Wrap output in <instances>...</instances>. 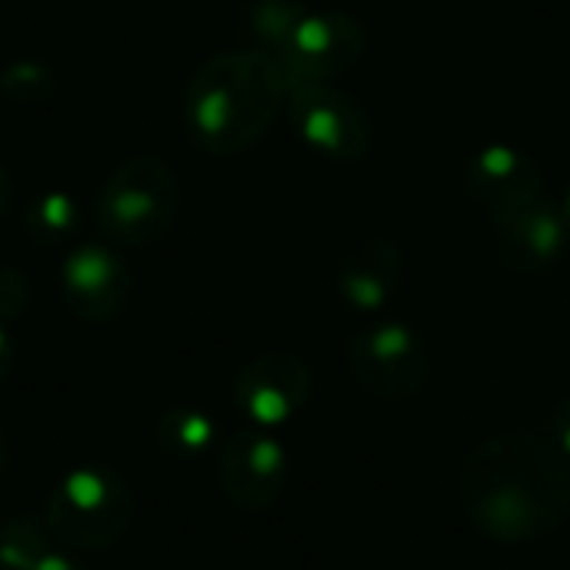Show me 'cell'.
<instances>
[{"instance_id": "8fae6325", "label": "cell", "mask_w": 570, "mask_h": 570, "mask_svg": "<svg viewBox=\"0 0 570 570\" xmlns=\"http://www.w3.org/2000/svg\"><path fill=\"white\" fill-rule=\"evenodd\" d=\"M498 257L514 274H548L570 247V224L561 204L534 197L498 224Z\"/></svg>"}, {"instance_id": "484cf974", "label": "cell", "mask_w": 570, "mask_h": 570, "mask_svg": "<svg viewBox=\"0 0 570 570\" xmlns=\"http://www.w3.org/2000/svg\"><path fill=\"white\" fill-rule=\"evenodd\" d=\"M568 554H570V538H568Z\"/></svg>"}, {"instance_id": "cb8c5ba5", "label": "cell", "mask_w": 570, "mask_h": 570, "mask_svg": "<svg viewBox=\"0 0 570 570\" xmlns=\"http://www.w3.org/2000/svg\"><path fill=\"white\" fill-rule=\"evenodd\" d=\"M7 461H10V441H7V428L0 424V478L7 471Z\"/></svg>"}, {"instance_id": "277c9868", "label": "cell", "mask_w": 570, "mask_h": 570, "mask_svg": "<svg viewBox=\"0 0 570 570\" xmlns=\"http://www.w3.org/2000/svg\"><path fill=\"white\" fill-rule=\"evenodd\" d=\"M180 207V184L167 160L130 157L97 194V227L110 244L150 247L167 237Z\"/></svg>"}, {"instance_id": "9c48e42d", "label": "cell", "mask_w": 570, "mask_h": 570, "mask_svg": "<svg viewBox=\"0 0 570 570\" xmlns=\"http://www.w3.org/2000/svg\"><path fill=\"white\" fill-rule=\"evenodd\" d=\"M314 391V374L304 357L291 351H267L240 367L234 377V404L257 424L277 428L304 411Z\"/></svg>"}, {"instance_id": "603a6c76", "label": "cell", "mask_w": 570, "mask_h": 570, "mask_svg": "<svg viewBox=\"0 0 570 570\" xmlns=\"http://www.w3.org/2000/svg\"><path fill=\"white\" fill-rule=\"evenodd\" d=\"M10 204H13V180H10V174L0 167V220L10 214Z\"/></svg>"}, {"instance_id": "52a82bcc", "label": "cell", "mask_w": 570, "mask_h": 570, "mask_svg": "<svg viewBox=\"0 0 570 570\" xmlns=\"http://www.w3.org/2000/svg\"><path fill=\"white\" fill-rule=\"evenodd\" d=\"M364 53V27L341 10H304L274 57L287 83L334 80Z\"/></svg>"}, {"instance_id": "2e32d148", "label": "cell", "mask_w": 570, "mask_h": 570, "mask_svg": "<svg viewBox=\"0 0 570 570\" xmlns=\"http://www.w3.org/2000/svg\"><path fill=\"white\" fill-rule=\"evenodd\" d=\"M53 551V534L47 521L10 518L0 524V570H37Z\"/></svg>"}, {"instance_id": "3957f363", "label": "cell", "mask_w": 570, "mask_h": 570, "mask_svg": "<svg viewBox=\"0 0 570 570\" xmlns=\"http://www.w3.org/2000/svg\"><path fill=\"white\" fill-rule=\"evenodd\" d=\"M43 521L70 551H107L134 521V491L107 464L73 468L53 484Z\"/></svg>"}, {"instance_id": "e0dca14e", "label": "cell", "mask_w": 570, "mask_h": 570, "mask_svg": "<svg viewBox=\"0 0 570 570\" xmlns=\"http://www.w3.org/2000/svg\"><path fill=\"white\" fill-rule=\"evenodd\" d=\"M304 10L307 7H301L297 0H257L247 17V37L254 40V50L274 60Z\"/></svg>"}, {"instance_id": "ffe728a7", "label": "cell", "mask_w": 570, "mask_h": 570, "mask_svg": "<svg viewBox=\"0 0 570 570\" xmlns=\"http://www.w3.org/2000/svg\"><path fill=\"white\" fill-rule=\"evenodd\" d=\"M37 570H90V568H87L73 551H57V548H53V551L40 561V568Z\"/></svg>"}, {"instance_id": "30bf717a", "label": "cell", "mask_w": 570, "mask_h": 570, "mask_svg": "<svg viewBox=\"0 0 570 570\" xmlns=\"http://www.w3.org/2000/svg\"><path fill=\"white\" fill-rule=\"evenodd\" d=\"M461 184L468 197L498 224L511 210L541 197V167L514 144H484L464 160Z\"/></svg>"}, {"instance_id": "7a4b0ae2", "label": "cell", "mask_w": 570, "mask_h": 570, "mask_svg": "<svg viewBox=\"0 0 570 570\" xmlns=\"http://www.w3.org/2000/svg\"><path fill=\"white\" fill-rule=\"evenodd\" d=\"M287 97V77L261 50H224L207 57L184 90L187 140L210 157L254 147Z\"/></svg>"}, {"instance_id": "5b68a950", "label": "cell", "mask_w": 570, "mask_h": 570, "mask_svg": "<svg viewBox=\"0 0 570 570\" xmlns=\"http://www.w3.org/2000/svg\"><path fill=\"white\" fill-rule=\"evenodd\" d=\"M347 371L371 397L407 404L431 384V347L414 327L377 321L347 341Z\"/></svg>"}, {"instance_id": "7402d4cb", "label": "cell", "mask_w": 570, "mask_h": 570, "mask_svg": "<svg viewBox=\"0 0 570 570\" xmlns=\"http://www.w3.org/2000/svg\"><path fill=\"white\" fill-rule=\"evenodd\" d=\"M13 364H17V351L10 344V337L3 334V324H0V387L7 384V377L13 374Z\"/></svg>"}, {"instance_id": "44dd1931", "label": "cell", "mask_w": 570, "mask_h": 570, "mask_svg": "<svg viewBox=\"0 0 570 570\" xmlns=\"http://www.w3.org/2000/svg\"><path fill=\"white\" fill-rule=\"evenodd\" d=\"M554 438H558V448L570 458V394L554 411Z\"/></svg>"}, {"instance_id": "5bb4252c", "label": "cell", "mask_w": 570, "mask_h": 570, "mask_svg": "<svg viewBox=\"0 0 570 570\" xmlns=\"http://www.w3.org/2000/svg\"><path fill=\"white\" fill-rule=\"evenodd\" d=\"M214 434H217V424L197 407H170L157 421V448L177 461L204 454L214 444Z\"/></svg>"}, {"instance_id": "4fadbf2b", "label": "cell", "mask_w": 570, "mask_h": 570, "mask_svg": "<svg viewBox=\"0 0 570 570\" xmlns=\"http://www.w3.org/2000/svg\"><path fill=\"white\" fill-rule=\"evenodd\" d=\"M404 277L401 247L391 237L357 240L337 267V294L357 314L384 311Z\"/></svg>"}, {"instance_id": "6da1fadb", "label": "cell", "mask_w": 570, "mask_h": 570, "mask_svg": "<svg viewBox=\"0 0 570 570\" xmlns=\"http://www.w3.org/2000/svg\"><path fill=\"white\" fill-rule=\"evenodd\" d=\"M458 504L488 541H541L570 518V458L528 431L494 434L464 458Z\"/></svg>"}, {"instance_id": "d6986e66", "label": "cell", "mask_w": 570, "mask_h": 570, "mask_svg": "<svg viewBox=\"0 0 570 570\" xmlns=\"http://www.w3.org/2000/svg\"><path fill=\"white\" fill-rule=\"evenodd\" d=\"M30 304V284L20 271L0 267V324L17 321Z\"/></svg>"}, {"instance_id": "d4e9b609", "label": "cell", "mask_w": 570, "mask_h": 570, "mask_svg": "<svg viewBox=\"0 0 570 570\" xmlns=\"http://www.w3.org/2000/svg\"><path fill=\"white\" fill-rule=\"evenodd\" d=\"M561 210H564V217H568V224H570V184H568V190H564V200H561Z\"/></svg>"}, {"instance_id": "ba28073f", "label": "cell", "mask_w": 570, "mask_h": 570, "mask_svg": "<svg viewBox=\"0 0 570 570\" xmlns=\"http://www.w3.org/2000/svg\"><path fill=\"white\" fill-rule=\"evenodd\" d=\"M287 478H291L287 451L271 434L247 428L224 441L217 481H220L224 498L237 511H244V514L271 511L281 501Z\"/></svg>"}, {"instance_id": "8992f818", "label": "cell", "mask_w": 570, "mask_h": 570, "mask_svg": "<svg viewBox=\"0 0 570 570\" xmlns=\"http://www.w3.org/2000/svg\"><path fill=\"white\" fill-rule=\"evenodd\" d=\"M284 100L294 134L314 154L337 164H354L371 150L374 127L367 110L331 80H294L287 83Z\"/></svg>"}, {"instance_id": "7c38bea8", "label": "cell", "mask_w": 570, "mask_h": 570, "mask_svg": "<svg viewBox=\"0 0 570 570\" xmlns=\"http://www.w3.org/2000/svg\"><path fill=\"white\" fill-rule=\"evenodd\" d=\"M130 271L127 264L100 244L77 247L60 271V291L73 317L87 324H110L130 301Z\"/></svg>"}, {"instance_id": "ac0fdd59", "label": "cell", "mask_w": 570, "mask_h": 570, "mask_svg": "<svg viewBox=\"0 0 570 570\" xmlns=\"http://www.w3.org/2000/svg\"><path fill=\"white\" fill-rule=\"evenodd\" d=\"M0 90L20 107H33V104H43L47 97H53L57 77H53V70H47L37 60H17L0 73Z\"/></svg>"}, {"instance_id": "9a60e30c", "label": "cell", "mask_w": 570, "mask_h": 570, "mask_svg": "<svg viewBox=\"0 0 570 570\" xmlns=\"http://www.w3.org/2000/svg\"><path fill=\"white\" fill-rule=\"evenodd\" d=\"M80 227V210L70 194L47 190L33 197V204L23 214V230L33 237L37 247H60L67 244Z\"/></svg>"}]
</instances>
